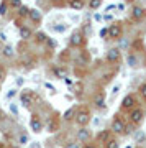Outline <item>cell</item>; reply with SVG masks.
<instances>
[{"label":"cell","mask_w":146,"mask_h":148,"mask_svg":"<svg viewBox=\"0 0 146 148\" xmlns=\"http://www.w3.org/2000/svg\"><path fill=\"white\" fill-rule=\"evenodd\" d=\"M84 148H95V147H92V145H85Z\"/></svg>","instance_id":"74e56055"},{"label":"cell","mask_w":146,"mask_h":148,"mask_svg":"<svg viewBox=\"0 0 146 148\" xmlns=\"http://www.w3.org/2000/svg\"><path fill=\"white\" fill-rule=\"evenodd\" d=\"M126 61H128V66H130V68H135L136 63H138L135 54H128V56H126Z\"/></svg>","instance_id":"d6986e66"},{"label":"cell","mask_w":146,"mask_h":148,"mask_svg":"<svg viewBox=\"0 0 146 148\" xmlns=\"http://www.w3.org/2000/svg\"><path fill=\"white\" fill-rule=\"evenodd\" d=\"M7 13V3H2V7H0V15H5Z\"/></svg>","instance_id":"4316f807"},{"label":"cell","mask_w":146,"mask_h":148,"mask_svg":"<svg viewBox=\"0 0 146 148\" xmlns=\"http://www.w3.org/2000/svg\"><path fill=\"white\" fill-rule=\"evenodd\" d=\"M120 59V48H110L107 51V61L108 63H117Z\"/></svg>","instance_id":"277c9868"},{"label":"cell","mask_w":146,"mask_h":148,"mask_svg":"<svg viewBox=\"0 0 146 148\" xmlns=\"http://www.w3.org/2000/svg\"><path fill=\"white\" fill-rule=\"evenodd\" d=\"M118 90H120V86H115V87H113V94H117Z\"/></svg>","instance_id":"e575fe53"},{"label":"cell","mask_w":146,"mask_h":148,"mask_svg":"<svg viewBox=\"0 0 146 148\" xmlns=\"http://www.w3.org/2000/svg\"><path fill=\"white\" fill-rule=\"evenodd\" d=\"M33 35V32L30 30V28H26V27H21L20 28V36L23 38V40H30Z\"/></svg>","instance_id":"9a60e30c"},{"label":"cell","mask_w":146,"mask_h":148,"mask_svg":"<svg viewBox=\"0 0 146 148\" xmlns=\"http://www.w3.org/2000/svg\"><path fill=\"white\" fill-rule=\"evenodd\" d=\"M54 30H56V32H64V30H66V27H54Z\"/></svg>","instance_id":"4dcf8cb0"},{"label":"cell","mask_w":146,"mask_h":148,"mask_svg":"<svg viewBox=\"0 0 146 148\" xmlns=\"http://www.w3.org/2000/svg\"><path fill=\"white\" fill-rule=\"evenodd\" d=\"M2 53H3V56H5V58H13V56H15V51H13V48L8 46V45H7V46H3Z\"/></svg>","instance_id":"2e32d148"},{"label":"cell","mask_w":146,"mask_h":148,"mask_svg":"<svg viewBox=\"0 0 146 148\" xmlns=\"http://www.w3.org/2000/svg\"><path fill=\"white\" fill-rule=\"evenodd\" d=\"M94 104L97 107H105V94L104 92H97L94 95Z\"/></svg>","instance_id":"9c48e42d"},{"label":"cell","mask_w":146,"mask_h":148,"mask_svg":"<svg viewBox=\"0 0 146 148\" xmlns=\"http://www.w3.org/2000/svg\"><path fill=\"white\" fill-rule=\"evenodd\" d=\"M8 3L13 8H21V0H8Z\"/></svg>","instance_id":"603a6c76"},{"label":"cell","mask_w":146,"mask_h":148,"mask_svg":"<svg viewBox=\"0 0 146 148\" xmlns=\"http://www.w3.org/2000/svg\"><path fill=\"white\" fill-rule=\"evenodd\" d=\"M18 142H20L21 145H23V143H26V142H28V137H26V135H21V137L18 138Z\"/></svg>","instance_id":"f546056e"},{"label":"cell","mask_w":146,"mask_h":148,"mask_svg":"<svg viewBox=\"0 0 146 148\" xmlns=\"http://www.w3.org/2000/svg\"><path fill=\"white\" fill-rule=\"evenodd\" d=\"M100 5H102V0H90L89 2V7L92 8V10H97Z\"/></svg>","instance_id":"ffe728a7"},{"label":"cell","mask_w":146,"mask_h":148,"mask_svg":"<svg viewBox=\"0 0 146 148\" xmlns=\"http://www.w3.org/2000/svg\"><path fill=\"white\" fill-rule=\"evenodd\" d=\"M82 43V35L81 33H74L71 36V46H79Z\"/></svg>","instance_id":"4fadbf2b"},{"label":"cell","mask_w":146,"mask_h":148,"mask_svg":"<svg viewBox=\"0 0 146 148\" xmlns=\"http://www.w3.org/2000/svg\"><path fill=\"white\" fill-rule=\"evenodd\" d=\"M118 7V10H125V5H123V3H120V5H117Z\"/></svg>","instance_id":"d590c367"},{"label":"cell","mask_w":146,"mask_h":148,"mask_svg":"<svg viewBox=\"0 0 146 148\" xmlns=\"http://www.w3.org/2000/svg\"><path fill=\"white\" fill-rule=\"evenodd\" d=\"M3 120V114H2V112H0V122Z\"/></svg>","instance_id":"8d00e7d4"},{"label":"cell","mask_w":146,"mask_h":148,"mask_svg":"<svg viewBox=\"0 0 146 148\" xmlns=\"http://www.w3.org/2000/svg\"><path fill=\"white\" fill-rule=\"evenodd\" d=\"M145 15H146L145 8H141V7H133V8H131V16L136 18V20H141Z\"/></svg>","instance_id":"ba28073f"},{"label":"cell","mask_w":146,"mask_h":148,"mask_svg":"<svg viewBox=\"0 0 146 148\" xmlns=\"http://www.w3.org/2000/svg\"><path fill=\"white\" fill-rule=\"evenodd\" d=\"M15 94H16V90L12 89V90H8V92H7V97H8V99H12V97H15Z\"/></svg>","instance_id":"f1b7e54d"},{"label":"cell","mask_w":146,"mask_h":148,"mask_svg":"<svg viewBox=\"0 0 146 148\" xmlns=\"http://www.w3.org/2000/svg\"><path fill=\"white\" fill-rule=\"evenodd\" d=\"M3 79H5V69L0 66V82H2Z\"/></svg>","instance_id":"83f0119b"},{"label":"cell","mask_w":146,"mask_h":148,"mask_svg":"<svg viewBox=\"0 0 146 148\" xmlns=\"http://www.w3.org/2000/svg\"><path fill=\"white\" fill-rule=\"evenodd\" d=\"M0 41H7V36H5V33H2V32H0Z\"/></svg>","instance_id":"1f68e13d"},{"label":"cell","mask_w":146,"mask_h":148,"mask_svg":"<svg viewBox=\"0 0 146 148\" xmlns=\"http://www.w3.org/2000/svg\"><path fill=\"white\" fill-rule=\"evenodd\" d=\"M68 148H79V145H77V143H69Z\"/></svg>","instance_id":"836d02e7"},{"label":"cell","mask_w":146,"mask_h":148,"mask_svg":"<svg viewBox=\"0 0 146 148\" xmlns=\"http://www.w3.org/2000/svg\"><path fill=\"white\" fill-rule=\"evenodd\" d=\"M143 117H145V112L141 110V109H133L130 114V120L133 122V123H141V120H143Z\"/></svg>","instance_id":"5b68a950"},{"label":"cell","mask_w":146,"mask_h":148,"mask_svg":"<svg viewBox=\"0 0 146 148\" xmlns=\"http://www.w3.org/2000/svg\"><path fill=\"white\" fill-rule=\"evenodd\" d=\"M121 36V27L120 23H113V25H110V38H120Z\"/></svg>","instance_id":"52a82bcc"},{"label":"cell","mask_w":146,"mask_h":148,"mask_svg":"<svg viewBox=\"0 0 146 148\" xmlns=\"http://www.w3.org/2000/svg\"><path fill=\"white\" fill-rule=\"evenodd\" d=\"M30 125H31V130H33V132H36V133L43 130V123H41V120L38 119V115H33V117H31Z\"/></svg>","instance_id":"8992f818"},{"label":"cell","mask_w":146,"mask_h":148,"mask_svg":"<svg viewBox=\"0 0 146 148\" xmlns=\"http://www.w3.org/2000/svg\"><path fill=\"white\" fill-rule=\"evenodd\" d=\"M53 73H54V76L59 77V79H66V76H68V71L63 69V68H54L53 69Z\"/></svg>","instance_id":"5bb4252c"},{"label":"cell","mask_w":146,"mask_h":148,"mask_svg":"<svg viewBox=\"0 0 146 148\" xmlns=\"http://www.w3.org/2000/svg\"><path fill=\"white\" fill-rule=\"evenodd\" d=\"M104 20H107V21H112V20H113V16H112V15H104Z\"/></svg>","instance_id":"d6a6232c"},{"label":"cell","mask_w":146,"mask_h":148,"mask_svg":"<svg viewBox=\"0 0 146 148\" xmlns=\"http://www.w3.org/2000/svg\"><path fill=\"white\" fill-rule=\"evenodd\" d=\"M76 122H77V125H81V127H85L90 122V112L87 109H81L76 114Z\"/></svg>","instance_id":"6da1fadb"},{"label":"cell","mask_w":146,"mask_h":148,"mask_svg":"<svg viewBox=\"0 0 146 148\" xmlns=\"http://www.w3.org/2000/svg\"><path fill=\"white\" fill-rule=\"evenodd\" d=\"M36 41H40V43L48 41V40H46V35H44V33H36Z\"/></svg>","instance_id":"cb8c5ba5"},{"label":"cell","mask_w":146,"mask_h":148,"mask_svg":"<svg viewBox=\"0 0 146 148\" xmlns=\"http://www.w3.org/2000/svg\"><path fill=\"white\" fill-rule=\"evenodd\" d=\"M89 138H90V132L87 130V128L82 127V128L77 132V140H79V142H87Z\"/></svg>","instance_id":"30bf717a"},{"label":"cell","mask_w":146,"mask_h":148,"mask_svg":"<svg viewBox=\"0 0 146 148\" xmlns=\"http://www.w3.org/2000/svg\"><path fill=\"white\" fill-rule=\"evenodd\" d=\"M35 94L33 92H30V90H26V92H23V94L20 95V101H21V104L25 107H31L33 104H35Z\"/></svg>","instance_id":"7a4b0ae2"},{"label":"cell","mask_w":146,"mask_h":148,"mask_svg":"<svg viewBox=\"0 0 146 148\" xmlns=\"http://www.w3.org/2000/svg\"><path fill=\"white\" fill-rule=\"evenodd\" d=\"M76 114H77V112H76V107H71V109H69V110H66L64 112V120H71V119H74V117H76Z\"/></svg>","instance_id":"ac0fdd59"},{"label":"cell","mask_w":146,"mask_h":148,"mask_svg":"<svg viewBox=\"0 0 146 148\" xmlns=\"http://www.w3.org/2000/svg\"><path fill=\"white\" fill-rule=\"evenodd\" d=\"M105 148H118V142L113 140V138H110L108 142H107V147Z\"/></svg>","instance_id":"7402d4cb"},{"label":"cell","mask_w":146,"mask_h":148,"mask_svg":"<svg viewBox=\"0 0 146 148\" xmlns=\"http://www.w3.org/2000/svg\"><path fill=\"white\" fill-rule=\"evenodd\" d=\"M133 106H135V97H133V95H126L125 99L121 101V107H123V109H126V110H128V109H131Z\"/></svg>","instance_id":"8fae6325"},{"label":"cell","mask_w":146,"mask_h":148,"mask_svg":"<svg viewBox=\"0 0 146 148\" xmlns=\"http://www.w3.org/2000/svg\"><path fill=\"white\" fill-rule=\"evenodd\" d=\"M0 148H3V143H0Z\"/></svg>","instance_id":"f35d334b"},{"label":"cell","mask_w":146,"mask_h":148,"mask_svg":"<svg viewBox=\"0 0 146 148\" xmlns=\"http://www.w3.org/2000/svg\"><path fill=\"white\" fill-rule=\"evenodd\" d=\"M126 148H131V147H130V145H128V147H126Z\"/></svg>","instance_id":"ab89813d"},{"label":"cell","mask_w":146,"mask_h":148,"mask_svg":"<svg viewBox=\"0 0 146 148\" xmlns=\"http://www.w3.org/2000/svg\"><path fill=\"white\" fill-rule=\"evenodd\" d=\"M112 132L115 133H126V127H125V122L121 120V119H115L113 122H112Z\"/></svg>","instance_id":"3957f363"},{"label":"cell","mask_w":146,"mask_h":148,"mask_svg":"<svg viewBox=\"0 0 146 148\" xmlns=\"http://www.w3.org/2000/svg\"><path fill=\"white\" fill-rule=\"evenodd\" d=\"M18 13H20L21 16H26V15H30V8H28V7H21Z\"/></svg>","instance_id":"d4e9b609"},{"label":"cell","mask_w":146,"mask_h":148,"mask_svg":"<svg viewBox=\"0 0 146 148\" xmlns=\"http://www.w3.org/2000/svg\"><path fill=\"white\" fill-rule=\"evenodd\" d=\"M30 18H31L35 23H38V21H41V13H40V10H30Z\"/></svg>","instance_id":"e0dca14e"},{"label":"cell","mask_w":146,"mask_h":148,"mask_svg":"<svg viewBox=\"0 0 146 148\" xmlns=\"http://www.w3.org/2000/svg\"><path fill=\"white\" fill-rule=\"evenodd\" d=\"M140 92H141V95L146 99V84H141L140 86Z\"/></svg>","instance_id":"484cf974"},{"label":"cell","mask_w":146,"mask_h":148,"mask_svg":"<svg viewBox=\"0 0 146 148\" xmlns=\"http://www.w3.org/2000/svg\"><path fill=\"white\" fill-rule=\"evenodd\" d=\"M69 7L74 10H82L84 8V0H69Z\"/></svg>","instance_id":"7c38bea8"},{"label":"cell","mask_w":146,"mask_h":148,"mask_svg":"<svg viewBox=\"0 0 146 148\" xmlns=\"http://www.w3.org/2000/svg\"><path fill=\"white\" fill-rule=\"evenodd\" d=\"M100 38H110V28H102L100 30Z\"/></svg>","instance_id":"44dd1931"}]
</instances>
